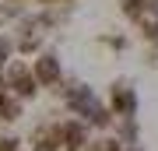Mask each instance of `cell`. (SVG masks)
Segmentation results:
<instances>
[{"mask_svg":"<svg viewBox=\"0 0 158 151\" xmlns=\"http://www.w3.org/2000/svg\"><path fill=\"white\" fill-rule=\"evenodd\" d=\"M113 109L119 112V116H134V109H137V95H134V88L123 81H116V91H113Z\"/></svg>","mask_w":158,"mask_h":151,"instance_id":"obj_1","label":"cell"},{"mask_svg":"<svg viewBox=\"0 0 158 151\" xmlns=\"http://www.w3.org/2000/svg\"><path fill=\"white\" fill-rule=\"evenodd\" d=\"M35 81L39 84H53V81H60V60L56 56H39V63H35Z\"/></svg>","mask_w":158,"mask_h":151,"instance_id":"obj_3","label":"cell"},{"mask_svg":"<svg viewBox=\"0 0 158 151\" xmlns=\"http://www.w3.org/2000/svg\"><path fill=\"white\" fill-rule=\"evenodd\" d=\"M85 137H88V130H85V123H77V120H67L63 130H60V141H63L67 151H77L81 144H85Z\"/></svg>","mask_w":158,"mask_h":151,"instance_id":"obj_2","label":"cell"},{"mask_svg":"<svg viewBox=\"0 0 158 151\" xmlns=\"http://www.w3.org/2000/svg\"><path fill=\"white\" fill-rule=\"evenodd\" d=\"M91 151H123V144H116V141H95Z\"/></svg>","mask_w":158,"mask_h":151,"instance_id":"obj_4","label":"cell"}]
</instances>
